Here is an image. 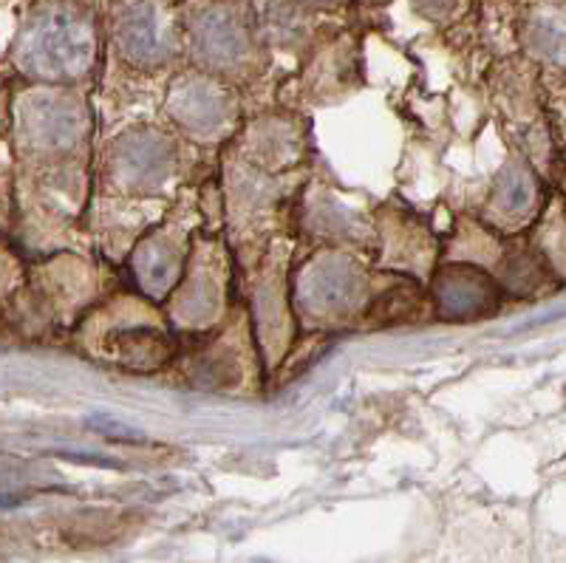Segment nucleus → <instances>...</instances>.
<instances>
[{"instance_id":"nucleus-3","label":"nucleus","mask_w":566,"mask_h":563,"mask_svg":"<svg viewBox=\"0 0 566 563\" xmlns=\"http://www.w3.org/2000/svg\"><path fill=\"white\" fill-rule=\"evenodd\" d=\"M105 425H99V419H94V423H88L94 430H103L105 436H123V439H139V434H136L134 428H125V425L114 423V419H103Z\"/></svg>"},{"instance_id":"nucleus-1","label":"nucleus","mask_w":566,"mask_h":563,"mask_svg":"<svg viewBox=\"0 0 566 563\" xmlns=\"http://www.w3.org/2000/svg\"><path fill=\"white\" fill-rule=\"evenodd\" d=\"M88 49L91 40L83 23L63 12L45 14L29 32V54L34 63H45V69H74L83 63Z\"/></svg>"},{"instance_id":"nucleus-2","label":"nucleus","mask_w":566,"mask_h":563,"mask_svg":"<svg viewBox=\"0 0 566 563\" xmlns=\"http://www.w3.org/2000/svg\"><path fill=\"white\" fill-rule=\"evenodd\" d=\"M123 38L128 43L130 52H154L159 49V40H161V20L159 14L154 12L150 7H136L130 9V14L125 18V27H123Z\"/></svg>"}]
</instances>
